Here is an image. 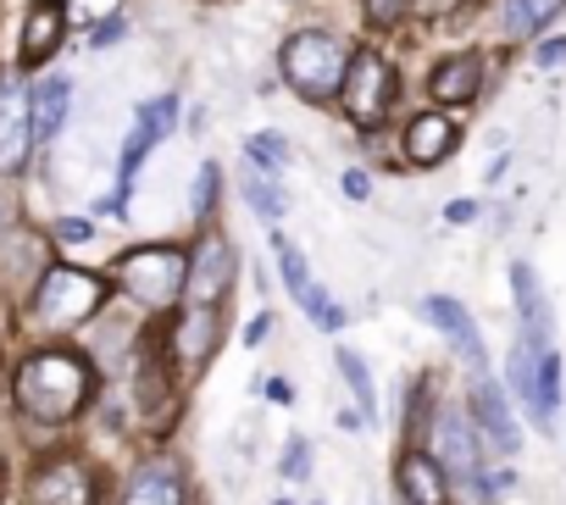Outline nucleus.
<instances>
[{"label": "nucleus", "mask_w": 566, "mask_h": 505, "mask_svg": "<svg viewBox=\"0 0 566 505\" xmlns=\"http://www.w3.org/2000/svg\"><path fill=\"white\" fill-rule=\"evenodd\" d=\"M12 394H18L23 417H34L40 428H62L78 411H90V400H95V361L84 350H67V345H40V350H29L18 361Z\"/></svg>", "instance_id": "obj_1"}, {"label": "nucleus", "mask_w": 566, "mask_h": 505, "mask_svg": "<svg viewBox=\"0 0 566 505\" xmlns=\"http://www.w3.org/2000/svg\"><path fill=\"white\" fill-rule=\"evenodd\" d=\"M112 301V278L106 273H90V267H67V262H51L40 273V284L23 295V312H29V328L40 339H67V334H84L90 317Z\"/></svg>", "instance_id": "obj_2"}, {"label": "nucleus", "mask_w": 566, "mask_h": 505, "mask_svg": "<svg viewBox=\"0 0 566 505\" xmlns=\"http://www.w3.org/2000/svg\"><path fill=\"white\" fill-rule=\"evenodd\" d=\"M345 62H350V40H339L323 23H306V29H290L277 45V84L301 95L306 106H334Z\"/></svg>", "instance_id": "obj_3"}, {"label": "nucleus", "mask_w": 566, "mask_h": 505, "mask_svg": "<svg viewBox=\"0 0 566 505\" xmlns=\"http://www.w3.org/2000/svg\"><path fill=\"white\" fill-rule=\"evenodd\" d=\"M395 101H400L395 62L378 45H350V62H345V78H339V95H334V106L345 112V123L361 128V134H378L389 123Z\"/></svg>", "instance_id": "obj_4"}, {"label": "nucleus", "mask_w": 566, "mask_h": 505, "mask_svg": "<svg viewBox=\"0 0 566 505\" xmlns=\"http://www.w3.org/2000/svg\"><path fill=\"white\" fill-rule=\"evenodd\" d=\"M184 278H189V250L184 244H134L112 267V290H123L128 301H139L150 312L184 306Z\"/></svg>", "instance_id": "obj_5"}, {"label": "nucleus", "mask_w": 566, "mask_h": 505, "mask_svg": "<svg viewBox=\"0 0 566 505\" xmlns=\"http://www.w3.org/2000/svg\"><path fill=\"white\" fill-rule=\"evenodd\" d=\"M178 123H184V95H178V90H161V95H150V101H139V106L128 112V134H123V150H117V194H112L117 206L134 200L139 167L150 161V150H156L161 139L178 134Z\"/></svg>", "instance_id": "obj_6"}, {"label": "nucleus", "mask_w": 566, "mask_h": 505, "mask_svg": "<svg viewBox=\"0 0 566 505\" xmlns=\"http://www.w3.org/2000/svg\"><path fill=\"white\" fill-rule=\"evenodd\" d=\"M101 477L84 455H45L29 472V505H95Z\"/></svg>", "instance_id": "obj_7"}, {"label": "nucleus", "mask_w": 566, "mask_h": 505, "mask_svg": "<svg viewBox=\"0 0 566 505\" xmlns=\"http://www.w3.org/2000/svg\"><path fill=\"white\" fill-rule=\"evenodd\" d=\"M239 273V250L222 233H200L189 250V278H184V306H222Z\"/></svg>", "instance_id": "obj_8"}, {"label": "nucleus", "mask_w": 566, "mask_h": 505, "mask_svg": "<svg viewBox=\"0 0 566 505\" xmlns=\"http://www.w3.org/2000/svg\"><path fill=\"white\" fill-rule=\"evenodd\" d=\"M222 350V317L217 306H178L167 323V356L189 372H200L211 356Z\"/></svg>", "instance_id": "obj_9"}, {"label": "nucleus", "mask_w": 566, "mask_h": 505, "mask_svg": "<svg viewBox=\"0 0 566 505\" xmlns=\"http://www.w3.org/2000/svg\"><path fill=\"white\" fill-rule=\"evenodd\" d=\"M73 95H78V84L67 73H40L29 84V139H34V150H51L62 139V128L73 117Z\"/></svg>", "instance_id": "obj_10"}, {"label": "nucleus", "mask_w": 566, "mask_h": 505, "mask_svg": "<svg viewBox=\"0 0 566 505\" xmlns=\"http://www.w3.org/2000/svg\"><path fill=\"white\" fill-rule=\"evenodd\" d=\"M51 267V239L40 228H7L0 233V290L12 295H29L40 284V273Z\"/></svg>", "instance_id": "obj_11"}, {"label": "nucleus", "mask_w": 566, "mask_h": 505, "mask_svg": "<svg viewBox=\"0 0 566 505\" xmlns=\"http://www.w3.org/2000/svg\"><path fill=\"white\" fill-rule=\"evenodd\" d=\"M67 7L62 0H34L29 7V18H23V73H45L56 56H62V45H67Z\"/></svg>", "instance_id": "obj_12"}, {"label": "nucleus", "mask_w": 566, "mask_h": 505, "mask_svg": "<svg viewBox=\"0 0 566 505\" xmlns=\"http://www.w3.org/2000/svg\"><path fill=\"white\" fill-rule=\"evenodd\" d=\"M428 455L444 466V477H461V483L483 477L478 472V433H472V422L461 411H439L433 417V450Z\"/></svg>", "instance_id": "obj_13"}, {"label": "nucleus", "mask_w": 566, "mask_h": 505, "mask_svg": "<svg viewBox=\"0 0 566 505\" xmlns=\"http://www.w3.org/2000/svg\"><path fill=\"white\" fill-rule=\"evenodd\" d=\"M34 156L29 139V90L0 78V178H18Z\"/></svg>", "instance_id": "obj_14"}, {"label": "nucleus", "mask_w": 566, "mask_h": 505, "mask_svg": "<svg viewBox=\"0 0 566 505\" xmlns=\"http://www.w3.org/2000/svg\"><path fill=\"white\" fill-rule=\"evenodd\" d=\"M455 145H461V128H455V117H444L439 106L422 112V117H411V123H406V139H400V150H406L411 167H439V161L455 156Z\"/></svg>", "instance_id": "obj_15"}, {"label": "nucleus", "mask_w": 566, "mask_h": 505, "mask_svg": "<svg viewBox=\"0 0 566 505\" xmlns=\"http://www.w3.org/2000/svg\"><path fill=\"white\" fill-rule=\"evenodd\" d=\"M422 317L461 350V361L472 367V372H483V361H489V350H483V334H478V323H472V312L455 301V295H428L422 301Z\"/></svg>", "instance_id": "obj_16"}, {"label": "nucleus", "mask_w": 566, "mask_h": 505, "mask_svg": "<svg viewBox=\"0 0 566 505\" xmlns=\"http://www.w3.org/2000/svg\"><path fill=\"white\" fill-rule=\"evenodd\" d=\"M483 95V56L478 51H455L428 73V101L433 106H467Z\"/></svg>", "instance_id": "obj_17"}, {"label": "nucleus", "mask_w": 566, "mask_h": 505, "mask_svg": "<svg viewBox=\"0 0 566 505\" xmlns=\"http://www.w3.org/2000/svg\"><path fill=\"white\" fill-rule=\"evenodd\" d=\"M395 488L406 494V505H444V499H450L444 466H439L428 450H417V444L395 461Z\"/></svg>", "instance_id": "obj_18"}, {"label": "nucleus", "mask_w": 566, "mask_h": 505, "mask_svg": "<svg viewBox=\"0 0 566 505\" xmlns=\"http://www.w3.org/2000/svg\"><path fill=\"white\" fill-rule=\"evenodd\" d=\"M472 417H478V428L489 433V444H494L500 455H516V444H522L516 417H511V406H505L500 383H489L483 372H478V383H472Z\"/></svg>", "instance_id": "obj_19"}, {"label": "nucleus", "mask_w": 566, "mask_h": 505, "mask_svg": "<svg viewBox=\"0 0 566 505\" xmlns=\"http://www.w3.org/2000/svg\"><path fill=\"white\" fill-rule=\"evenodd\" d=\"M184 499H189V494H184V472L167 466V461L139 466V472L123 483V494H117V505H184Z\"/></svg>", "instance_id": "obj_20"}, {"label": "nucleus", "mask_w": 566, "mask_h": 505, "mask_svg": "<svg viewBox=\"0 0 566 505\" xmlns=\"http://www.w3.org/2000/svg\"><path fill=\"white\" fill-rule=\"evenodd\" d=\"M511 295H516V312H522V328H527V345H549V306H544V290H538V273L527 262L511 267Z\"/></svg>", "instance_id": "obj_21"}, {"label": "nucleus", "mask_w": 566, "mask_h": 505, "mask_svg": "<svg viewBox=\"0 0 566 505\" xmlns=\"http://www.w3.org/2000/svg\"><path fill=\"white\" fill-rule=\"evenodd\" d=\"M244 161H250L255 172H266V178H283V172H290V161H295V145H290V134L261 128V134L244 139Z\"/></svg>", "instance_id": "obj_22"}, {"label": "nucleus", "mask_w": 566, "mask_h": 505, "mask_svg": "<svg viewBox=\"0 0 566 505\" xmlns=\"http://www.w3.org/2000/svg\"><path fill=\"white\" fill-rule=\"evenodd\" d=\"M560 7H566V0H500V29H505V40H527V34H538Z\"/></svg>", "instance_id": "obj_23"}, {"label": "nucleus", "mask_w": 566, "mask_h": 505, "mask_svg": "<svg viewBox=\"0 0 566 505\" xmlns=\"http://www.w3.org/2000/svg\"><path fill=\"white\" fill-rule=\"evenodd\" d=\"M239 194H244V206H250L261 222H283V211H290V194H283V183L266 178V172H255V167H244Z\"/></svg>", "instance_id": "obj_24"}, {"label": "nucleus", "mask_w": 566, "mask_h": 505, "mask_svg": "<svg viewBox=\"0 0 566 505\" xmlns=\"http://www.w3.org/2000/svg\"><path fill=\"white\" fill-rule=\"evenodd\" d=\"M555 406H560V356L555 350H538L533 356V422L549 428Z\"/></svg>", "instance_id": "obj_25"}, {"label": "nucleus", "mask_w": 566, "mask_h": 505, "mask_svg": "<svg viewBox=\"0 0 566 505\" xmlns=\"http://www.w3.org/2000/svg\"><path fill=\"white\" fill-rule=\"evenodd\" d=\"M272 250H277V273H283V290H290V295L301 301V295L317 284V278H312V262L301 256V244H295L290 233H277V228H272Z\"/></svg>", "instance_id": "obj_26"}, {"label": "nucleus", "mask_w": 566, "mask_h": 505, "mask_svg": "<svg viewBox=\"0 0 566 505\" xmlns=\"http://www.w3.org/2000/svg\"><path fill=\"white\" fill-rule=\"evenodd\" d=\"M334 361H339V378H345V383H350V394H356V411H361L367 422H378V383H373L367 361H361L356 350H339Z\"/></svg>", "instance_id": "obj_27"}, {"label": "nucleus", "mask_w": 566, "mask_h": 505, "mask_svg": "<svg viewBox=\"0 0 566 505\" xmlns=\"http://www.w3.org/2000/svg\"><path fill=\"white\" fill-rule=\"evenodd\" d=\"M222 206V161H200L195 167V189H189V217L195 222H211V211Z\"/></svg>", "instance_id": "obj_28"}, {"label": "nucleus", "mask_w": 566, "mask_h": 505, "mask_svg": "<svg viewBox=\"0 0 566 505\" xmlns=\"http://www.w3.org/2000/svg\"><path fill=\"white\" fill-rule=\"evenodd\" d=\"M301 312H306V317H312L323 334H339V328H345V306H339V301H334L323 284H312V290L301 295Z\"/></svg>", "instance_id": "obj_29"}, {"label": "nucleus", "mask_w": 566, "mask_h": 505, "mask_svg": "<svg viewBox=\"0 0 566 505\" xmlns=\"http://www.w3.org/2000/svg\"><path fill=\"white\" fill-rule=\"evenodd\" d=\"M312 466H317V450H312V439H306V433H290V444H283V461H277V472L290 477V483H306V477H312Z\"/></svg>", "instance_id": "obj_30"}, {"label": "nucleus", "mask_w": 566, "mask_h": 505, "mask_svg": "<svg viewBox=\"0 0 566 505\" xmlns=\"http://www.w3.org/2000/svg\"><path fill=\"white\" fill-rule=\"evenodd\" d=\"M112 12H128V0H67V23H84V29H95Z\"/></svg>", "instance_id": "obj_31"}, {"label": "nucleus", "mask_w": 566, "mask_h": 505, "mask_svg": "<svg viewBox=\"0 0 566 505\" xmlns=\"http://www.w3.org/2000/svg\"><path fill=\"white\" fill-rule=\"evenodd\" d=\"M361 12L373 29H400L411 18V0H361Z\"/></svg>", "instance_id": "obj_32"}, {"label": "nucleus", "mask_w": 566, "mask_h": 505, "mask_svg": "<svg viewBox=\"0 0 566 505\" xmlns=\"http://www.w3.org/2000/svg\"><path fill=\"white\" fill-rule=\"evenodd\" d=\"M117 40H128V12H112V18H101V23L90 29V40H84V45H90V51H112Z\"/></svg>", "instance_id": "obj_33"}, {"label": "nucleus", "mask_w": 566, "mask_h": 505, "mask_svg": "<svg viewBox=\"0 0 566 505\" xmlns=\"http://www.w3.org/2000/svg\"><path fill=\"white\" fill-rule=\"evenodd\" d=\"M51 228H56V233H51L56 244H95V233H101L90 217H56Z\"/></svg>", "instance_id": "obj_34"}, {"label": "nucleus", "mask_w": 566, "mask_h": 505, "mask_svg": "<svg viewBox=\"0 0 566 505\" xmlns=\"http://www.w3.org/2000/svg\"><path fill=\"white\" fill-rule=\"evenodd\" d=\"M339 194L345 200H373V172L367 167H345L339 172Z\"/></svg>", "instance_id": "obj_35"}, {"label": "nucleus", "mask_w": 566, "mask_h": 505, "mask_svg": "<svg viewBox=\"0 0 566 505\" xmlns=\"http://www.w3.org/2000/svg\"><path fill=\"white\" fill-rule=\"evenodd\" d=\"M18 222H23V200H18V189L7 178H0V233L18 228Z\"/></svg>", "instance_id": "obj_36"}, {"label": "nucleus", "mask_w": 566, "mask_h": 505, "mask_svg": "<svg viewBox=\"0 0 566 505\" xmlns=\"http://www.w3.org/2000/svg\"><path fill=\"white\" fill-rule=\"evenodd\" d=\"M533 67H544V73H549V67H566V34H560V40H544V45L533 51Z\"/></svg>", "instance_id": "obj_37"}, {"label": "nucleus", "mask_w": 566, "mask_h": 505, "mask_svg": "<svg viewBox=\"0 0 566 505\" xmlns=\"http://www.w3.org/2000/svg\"><path fill=\"white\" fill-rule=\"evenodd\" d=\"M272 339V312H255L250 323H244V345L255 350V345H266Z\"/></svg>", "instance_id": "obj_38"}, {"label": "nucleus", "mask_w": 566, "mask_h": 505, "mask_svg": "<svg viewBox=\"0 0 566 505\" xmlns=\"http://www.w3.org/2000/svg\"><path fill=\"white\" fill-rule=\"evenodd\" d=\"M255 394H266L272 406H290V400H295V389H290V383H283V378H266V383L255 378Z\"/></svg>", "instance_id": "obj_39"}, {"label": "nucleus", "mask_w": 566, "mask_h": 505, "mask_svg": "<svg viewBox=\"0 0 566 505\" xmlns=\"http://www.w3.org/2000/svg\"><path fill=\"white\" fill-rule=\"evenodd\" d=\"M455 7H461V0H411V12H417V18H450Z\"/></svg>", "instance_id": "obj_40"}, {"label": "nucleus", "mask_w": 566, "mask_h": 505, "mask_svg": "<svg viewBox=\"0 0 566 505\" xmlns=\"http://www.w3.org/2000/svg\"><path fill=\"white\" fill-rule=\"evenodd\" d=\"M444 217H450V222H472V217H478V206H472V200H450V206H444Z\"/></svg>", "instance_id": "obj_41"}, {"label": "nucleus", "mask_w": 566, "mask_h": 505, "mask_svg": "<svg viewBox=\"0 0 566 505\" xmlns=\"http://www.w3.org/2000/svg\"><path fill=\"white\" fill-rule=\"evenodd\" d=\"M339 428H345V433H361V428H367V417H361V411H350V406H345V411H339Z\"/></svg>", "instance_id": "obj_42"}, {"label": "nucleus", "mask_w": 566, "mask_h": 505, "mask_svg": "<svg viewBox=\"0 0 566 505\" xmlns=\"http://www.w3.org/2000/svg\"><path fill=\"white\" fill-rule=\"evenodd\" d=\"M277 505H295V499H277Z\"/></svg>", "instance_id": "obj_43"}]
</instances>
